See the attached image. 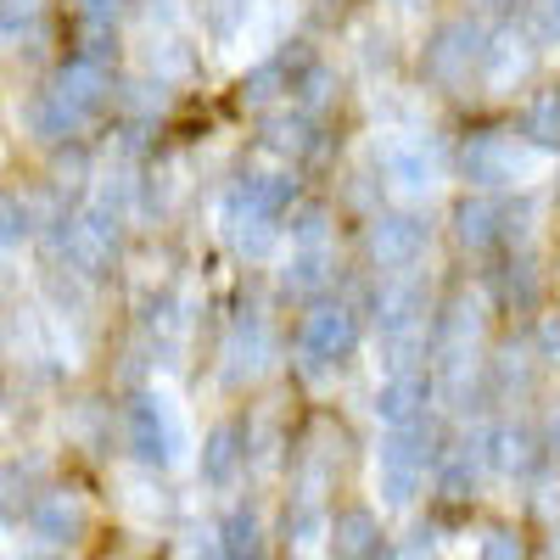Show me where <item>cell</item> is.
Listing matches in <instances>:
<instances>
[{
    "label": "cell",
    "mask_w": 560,
    "mask_h": 560,
    "mask_svg": "<svg viewBox=\"0 0 560 560\" xmlns=\"http://www.w3.org/2000/svg\"><path fill=\"white\" fill-rule=\"evenodd\" d=\"M292 197H298L292 174H269V168L242 174L219 197V236L236 247L242 258H264L280 242V219H287Z\"/></svg>",
    "instance_id": "obj_1"
},
{
    "label": "cell",
    "mask_w": 560,
    "mask_h": 560,
    "mask_svg": "<svg viewBox=\"0 0 560 560\" xmlns=\"http://www.w3.org/2000/svg\"><path fill=\"white\" fill-rule=\"evenodd\" d=\"M427 314L432 292L420 275H387L376 292V353L387 364V376H409L427 359Z\"/></svg>",
    "instance_id": "obj_2"
},
{
    "label": "cell",
    "mask_w": 560,
    "mask_h": 560,
    "mask_svg": "<svg viewBox=\"0 0 560 560\" xmlns=\"http://www.w3.org/2000/svg\"><path fill=\"white\" fill-rule=\"evenodd\" d=\"M113 96V84L102 73L96 57H73L68 68L51 73V84L39 90V96L28 102V129L39 140H62V135H79L90 118H96Z\"/></svg>",
    "instance_id": "obj_3"
},
{
    "label": "cell",
    "mask_w": 560,
    "mask_h": 560,
    "mask_svg": "<svg viewBox=\"0 0 560 560\" xmlns=\"http://www.w3.org/2000/svg\"><path fill=\"white\" fill-rule=\"evenodd\" d=\"M124 443L129 454L147 465V471H174V465L191 459V427H185V415L168 393H140L129 398L124 409Z\"/></svg>",
    "instance_id": "obj_4"
},
{
    "label": "cell",
    "mask_w": 560,
    "mask_h": 560,
    "mask_svg": "<svg viewBox=\"0 0 560 560\" xmlns=\"http://www.w3.org/2000/svg\"><path fill=\"white\" fill-rule=\"evenodd\" d=\"M549 152H538L533 140L510 135V129H482L459 147V174L477 191H510V185H533L544 179Z\"/></svg>",
    "instance_id": "obj_5"
},
{
    "label": "cell",
    "mask_w": 560,
    "mask_h": 560,
    "mask_svg": "<svg viewBox=\"0 0 560 560\" xmlns=\"http://www.w3.org/2000/svg\"><path fill=\"white\" fill-rule=\"evenodd\" d=\"M443 448H432V438L420 427H404V432H387L376 443V493L387 510H409L420 482H427V465L438 459Z\"/></svg>",
    "instance_id": "obj_6"
},
{
    "label": "cell",
    "mask_w": 560,
    "mask_h": 560,
    "mask_svg": "<svg viewBox=\"0 0 560 560\" xmlns=\"http://www.w3.org/2000/svg\"><path fill=\"white\" fill-rule=\"evenodd\" d=\"M382 174H387V185H393L404 202L438 197L443 158L432 147V135L427 129H387V140H382Z\"/></svg>",
    "instance_id": "obj_7"
},
{
    "label": "cell",
    "mask_w": 560,
    "mask_h": 560,
    "mask_svg": "<svg viewBox=\"0 0 560 560\" xmlns=\"http://www.w3.org/2000/svg\"><path fill=\"white\" fill-rule=\"evenodd\" d=\"M482 57H488V28L471 23V18H448L438 23V34L427 39V79L443 84V90H459L471 73H482Z\"/></svg>",
    "instance_id": "obj_8"
},
{
    "label": "cell",
    "mask_w": 560,
    "mask_h": 560,
    "mask_svg": "<svg viewBox=\"0 0 560 560\" xmlns=\"http://www.w3.org/2000/svg\"><path fill=\"white\" fill-rule=\"evenodd\" d=\"M57 253H62V264H68L73 275H102V269L113 264V253H118V213L102 208V202L79 208V213L62 219V230H57Z\"/></svg>",
    "instance_id": "obj_9"
},
{
    "label": "cell",
    "mask_w": 560,
    "mask_h": 560,
    "mask_svg": "<svg viewBox=\"0 0 560 560\" xmlns=\"http://www.w3.org/2000/svg\"><path fill=\"white\" fill-rule=\"evenodd\" d=\"M353 348H359V314L348 303H319V308L303 314L298 353H303V364L314 370V376H319V370H337Z\"/></svg>",
    "instance_id": "obj_10"
},
{
    "label": "cell",
    "mask_w": 560,
    "mask_h": 560,
    "mask_svg": "<svg viewBox=\"0 0 560 560\" xmlns=\"http://www.w3.org/2000/svg\"><path fill=\"white\" fill-rule=\"evenodd\" d=\"M364 247H370V264H376L382 275H409L432 247V224L420 213H376Z\"/></svg>",
    "instance_id": "obj_11"
},
{
    "label": "cell",
    "mask_w": 560,
    "mask_h": 560,
    "mask_svg": "<svg viewBox=\"0 0 560 560\" xmlns=\"http://www.w3.org/2000/svg\"><path fill=\"white\" fill-rule=\"evenodd\" d=\"M28 527H34V538H39L45 549H73V544L90 533V504H84V493H73V488H51V493L34 499Z\"/></svg>",
    "instance_id": "obj_12"
},
{
    "label": "cell",
    "mask_w": 560,
    "mask_h": 560,
    "mask_svg": "<svg viewBox=\"0 0 560 560\" xmlns=\"http://www.w3.org/2000/svg\"><path fill=\"white\" fill-rule=\"evenodd\" d=\"M269 353H275V342H269V325L258 319V314H242L236 325H230V337H224V382L230 387H242V382H258L264 370H269Z\"/></svg>",
    "instance_id": "obj_13"
},
{
    "label": "cell",
    "mask_w": 560,
    "mask_h": 560,
    "mask_svg": "<svg viewBox=\"0 0 560 560\" xmlns=\"http://www.w3.org/2000/svg\"><path fill=\"white\" fill-rule=\"evenodd\" d=\"M538 454H544V438L527 420H504V427L488 432V471L504 482H527L538 471Z\"/></svg>",
    "instance_id": "obj_14"
},
{
    "label": "cell",
    "mask_w": 560,
    "mask_h": 560,
    "mask_svg": "<svg viewBox=\"0 0 560 560\" xmlns=\"http://www.w3.org/2000/svg\"><path fill=\"white\" fill-rule=\"evenodd\" d=\"M527 73H533V34H516V28L488 34V57H482L488 96H510Z\"/></svg>",
    "instance_id": "obj_15"
},
{
    "label": "cell",
    "mask_w": 560,
    "mask_h": 560,
    "mask_svg": "<svg viewBox=\"0 0 560 560\" xmlns=\"http://www.w3.org/2000/svg\"><path fill=\"white\" fill-rule=\"evenodd\" d=\"M427 404H432V382L420 376V370H409V376H387L382 387H376V420L387 432H404V427H420V415H427Z\"/></svg>",
    "instance_id": "obj_16"
},
{
    "label": "cell",
    "mask_w": 560,
    "mask_h": 560,
    "mask_svg": "<svg viewBox=\"0 0 560 560\" xmlns=\"http://www.w3.org/2000/svg\"><path fill=\"white\" fill-rule=\"evenodd\" d=\"M482 471H488V432L482 427L465 432L459 443H448L438 454V488H443V499H465L482 482Z\"/></svg>",
    "instance_id": "obj_17"
},
{
    "label": "cell",
    "mask_w": 560,
    "mask_h": 560,
    "mask_svg": "<svg viewBox=\"0 0 560 560\" xmlns=\"http://www.w3.org/2000/svg\"><path fill=\"white\" fill-rule=\"evenodd\" d=\"M242 465H247V448H242V427H230V420H219V427L202 438V454H197V477L224 493V488H236L242 477Z\"/></svg>",
    "instance_id": "obj_18"
},
{
    "label": "cell",
    "mask_w": 560,
    "mask_h": 560,
    "mask_svg": "<svg viewBox=\"0 0 560 560\" xmlns=\"http://www.w3.org/2000/svg\"><path fill=\"white\" fill-rule=\"evenodd\" d=\"M331 560H382V522L370 510H342L331 522Z\"/></svg>",
    "instance_id": "obj_19"
},
{
    "label": "cell",
    "mask_w": 560,
    "mask_h": 560,
    "mask_svg": "<svg viewBox=\"0 0 560 560\" xmlns=\"http://www.w3.org/2000/svg\"><path fill=\"white\" fill-rule=\"evenodd\" d=\"M454 230H459L465 247H493V242L504 236V208H499L493 197H471V202H459Z\"/></svg>",
    "instance_id": "obj_20"
},
{
    "label": "cell",
    "mask_w": 560,
    "mask_h": 560,
    "mask_svg": "<svg viewBox=\"0 0 560 560\" xmlns=\"http://www.w3.org/2000/svg\"><path fill=\"white\" fill-rule=\"evenodd\" d=\"M522 140H533L538 152H560V90H538L522 107Z\"/></svg>",
    "instance_id": "obj_21"
},
{
    "label": "cell",
    "mask_w": 560,
    "mask_h": 560,
    "mask_svg": "<svg viewBox=\"0 0 560 560\" xmlns=\"http://www.w3.org/2000/svg\"><path fill=\"white\" fill-rule=\"evenodd\" d=\"M331 522H337V516H325V504H319V499H298L292 522H287V538H292V549H298V555L331 549Z\"/></svg>",
    "instance_id": "obj_22"
},
{
    "label": "cell",
    "mask_w": 560,
    "mask_h": 560,
    "mask_svg": "<svg viewBox=\"0 0 560 560\" xmlns=\"http://www.w3.org/2000/svg\"><path fill=\"white\" fill-rule=\"evenodd\" d=\"M219 533H224V560H264V522H258V510L236 504Z\"/></svg>",
    "instance_id": "obj_23"
},
{
    "label": "cell",
    "mask_w": 560,
    "mask_h": 560,
    "mask_svg": "<svg viewBox=\"0 0 560 560\" xmlns=\"http://www.w3.org/2000/svg\"><path fill=\"white\" fill-rule=\"evenodd\" d=\"M325 280H331V253H287V269H280L287 298H314Z\"/></svg>",
    "instance_id": "obj_24"
},
{
    "label": "cell",
    "mask_w": 560,
    "mask_h": 560,
    "mask_svg": "<svg viewBox=\"0 0 560 560\" xmlns=\"http://www.w3.org/2000/svg\"><path fill=\"white\" fill-rule=\"evenodd\" d=\"M264 140H269L275 152L308 158V152H314V113H303V107H292V113H275V118L264 124Z\"/></svg>",
    "instance_id": "obj_25"
},
{
    "label": "cell",
    "mask_w": 560,
    "mask_h": 560,
    "mask_svg": "<svg viewBox=\"0 0 560 560\" xmlns=\"http://www.w3.org/2000/svg\"><path fill=\"white\" fill-rule=\"evenodd\" d=\"M140 62H147V73L163 79V84L191 73V51H185L174 34H147V39H140Z\"/></svg>",
    "instance_id": "obj_26"
},
{
    "label": "cell",
    "mask_w": 560,
    "mask_h": 560,
    "mask_svg": "<svg viewBox=\"0 0 560 560\" xmlns=\"http://www.w3.org/2000/svg\"><path fill=\"white\" fill-rule=\"evenodd\" d=\"M287 242H292V253H331V213L303 208L292 219V230H287Z\"/></svg>",
    "instance_id": "obj_27"
},
{
    "label": "cell",
    "mask_w": 560,
    "mask_h": 560,
    "mask_svg": "<svg viewBox=\"0 0 560 560\" xmlns=\"http://www.w3.org/2000/svg\"><path fill=\"white\" fill-rule=\"evenodd\" d=\"M493 393H499V398H527V393H533V359L516 353V348L499 353V359H493Z\"/></svg>",
    "instance_id": "obj_28"
},
{
    "label": "cell",
    "mask_w": 560,
    "mask_h": 560,
    "mask_svg": "<svg viewBox=\"0 0 560 560\" xmlns=\"http://www.w3.org/2000/svg\"><path fill=\"white\" fill-rule=\"evenodd\" d=\"M45 0H7V39H12V51H18V39H45Z\"/></svg>",
    "instance_id": "obj_29"
},
{
    "label": "cell",
    "mask_w": 560,
    "mask_h": 560,
    "mask_svg": "<svg viewBox=\"0 0 560 560\" xmlns=\"http://www.w3.org/2000/svg\"><path fill=\"white\" fill-rule=\"evenodd\" d=\"M0 213H7V230H0V242H7V247H18V242H28V236H34V208H28L18 191L0 197Z\"/></svg>",
    "instance_id": "obj_30"
},
{
    "label": "cell",
    "mask_w": 560,
    "mask_h": 560,
    "mask_svg": "<svg viewBox=\"0 0 560 560\" xmlns=\"http://www.w3.org/2000/svg\"><path fill=\"white\" fill-rule=\"evenodd\" d=\"M527 34L533 45H560V0H527Z\"/></svg>",
    "instance_id": "obj_31"
},
{
    "label": "cell",
    "mask_w": 560,
    "mask_h": 560,
    "mask_svg": "<svg viewBox=\"0 0 560 560\" xmlns=\"http://www.w3.org/2000/svg\"><path fill=\"white\" fill-rule=\"evenodd\" d=\"M179 560H224V533L219 527H191L179 538Z\"/></svg>",
    "instance_id": "obj_32"
},
{
    "label": "cell",
    "mask_w": 560,
    "mask_h": 560,
    "mask_svg": "<svg viewBox=\"0 0 560 560\" xmlns=\"http://www.w3.org/2000/svg\"><path fill=\"white\" fill-rule=\"evenodd\" d=\"M393 560H443V533H438V527H415V533L393 549Z\"/></svg>",
    "instance_id": "obj_33"
},
{
    "label": "cell",
    "mask_w": 560,
    "mask_h": 560,
    "mask_svg": "<svg viewBox=\"0 0 560 560\" xmlns=\"http://www.w3.org/2000/svg\"><path fill=\"white\" fill-rule=\"evenodd\" d=\"M477 560H527V544L510 533V527H493V533H482Z\"/></svg>",
    "instance_id": "obj_34"
},
{
    "label": "cell",
    "mask_w": 560,
    "mask_h": 560,
    "mask_svg": "<svg viewBox=\"0 0 560 560\" xmlns=\"http://www.w3.org/2000/svg\"><path fill=\"white\" fill-rule=\"evenodd\" d=\"M247 12H253V0H208V18L219 34H236L247 23Z\"/></svg>",
    "instance_id": "obj_35"
},
{
    "label": "cell",
    "mask_w": 560,
    "mask_h": 560,
    "mask_svg": "<svg viewBox=\"0 0 560 560\" xmlns=\"http://www.w3.org/2000/svg\"><path fill=\"white\" fill-rule=\"evenodd\" d=\"M533 348H538V359H544V364H560V314H544V319H538Z\"/></svg>",
    "instance_id": "obj_36"
},
{
    "label": "cell",
    "mask_w": 560,
    "mask_h": 560,
    "mask_svg": "<svg viewBox=\"0 0 560 560\" xmlns=\"http://www.w3.org/2000/svg\"><path fill=\"white\" fill-rule=\"evenodd\" d=\"M118 12H124V0H79V18H84L90 28H113Z\"/></svg>",
    "instance_id": "obj_37"
},
{
    "label": "cell",
    "mask_w": 560,
    "mask_h": 560,
    "mask_svg": "<svg viewBox=\"0 0 560 560\" xmlns=\"http://www.w3.org/2000/svg\"><path fill=\"white\" fill-rule=\"evenodd\" d=\"M382 7H387V12H398V18H427V12L438 7V0H382Z\"/></svg>",
    "instance_id": "obj_38"
},
{
    "label": "cell",
    "mask_w": 560,
    "mask_h": 560,
    "mask_svg": "<svg viewBox=\"0 0 560 560\" xmlns=\"http://www.w3.org/2000/svg\"><path fill=\"white\" fill-rule=\"evenodd\" d=\"M544 448L560 459V409H549V427H544Z\"/></svg>",
    "instance_id": "obj_39"
},
{
    "label": "cell",
    "mask_w": 560,
    "mask_h": 560,
    "mask_svg": "<svg viewBox=\"0 0 560 560\" xmlns=\"http://www.w3.org/2000/svg\"><path fill=\"white\" fill-rule=\"evenodd\" d=\"M549 549H555V560H560V522H555V533H549Z\"/></svg>",
    "instance_id": "obj_40"
}]
</instances>
